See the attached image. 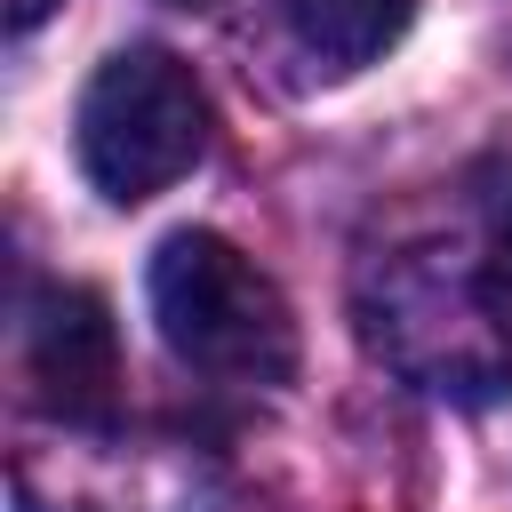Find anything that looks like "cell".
Returning a JSON list of instances; mask_svg holds the SVG:
<instances>
[{
  "label": "cell",
  "instance_id": "6",
  "mask_svg": "<svg viewBox=\"0 0 512 512\" xmlns=\"http://www.w3.org/2000/svg\"><path fill=\"white\" fill-rule=\"evenodd\" d=\"M408 16H416V0H280V24L296 40V56L328 80L376 64L408 32Z\"/></svg>",
  "mask_w": 512,
  "mask_h": 512
},
{
  "label": "cell",
  "instance_id": "8",
  "mask_svg": "<svg viewBox=\"0 0 512 512\" xmlns=\"http://www.w3.org/2000/svg\"><path fill=\"white\" fill-rule=\"evenodd\" d=\"M176 8H192V0H176Z\"/></svg>",
  "mask_w": 512,
  "mask_h": 512
},
{
  "label": "cell",
  "instance_id": "4",
  "mask_svg": "<svg viewBox=\"0 0 512 512\" xmlns=\"http://www.w3.org/2000/svg\"><path fill=\"white\" fill-rule=\"evenodd\" d=\"M24 512H208L216 472L176 440H128L104 424H64L16 456Z\"/></svg>",
  "mask_w": 512,
  "mask_h": 512
},
{
  "label": "cell",
  "instance_id": "3",
  "mask_svg": "<svg viewBox=\"0 0 512 512\" xmlns=\"http://www.w3.org/2000/svg\"><path fill=\"white\" fill-rule=\"evenodd\" d=\"M72 144H80L88 184L104 200L136 208V200L168 192L208 152V96H200V80H192L184 56H168V48H120L80 88Z\"/></svg>",
  "mask_w": 512,
  "mask_h": 512
},
{
  "label": "cell",
  "instance_id": "5",
  "mask_svg": "<svg viewBox=\"0 0 512 512\" xmlns=\"http://www.w3.org/2000/svg\"><path fill=\"white\" fill-rule=\"evenodd\" d=\"M24 376L64 424H104L120 384V336L96 288H40L24 304Z\"/></svg>",
  "mask_w": 512,
  "mask_h": 512
},
{
  "label": "cell",
  "instance_id": "1",
  "mask_svg": "<svg viewBox=\"0 0 512 512\" xmlns=\"http://www.w3.org/2000/svg\"><path fill=\"white\" fill-rule=\"evenodd\" d=\"M360 336L384 368L440 400L512 392V224L400 240L360 280Z\"/></svg>",
  "mask_w": 512,
  "mask_h": 512
},
{
  "label": "cell",
  "instance_id": "7",
  "mask_svg": "<svg viewBox=\"0 0 512 512\" xmlns=\"http://www.w3.org/2000/svg\"><path fill=\"white\" fill-rule=\"evenodd\" d=\"M48 8H56V0H8V32H32Z\"/></svg>",
  "mask_w": 512,
  "mask_h": 512
},
{
  "label": "cell",
  "instance_id": "2",
  "mask_svg": "<svg viewBox=\"0 0 512 512\" xmlns=\"http://www.w3.org/2000/svg\"><path fill=\"white\" fill-rule=\"evenodd\" d=\"M144 288H152L160 344L184 368L216 384H288L296 312L272 288V272H256V256H240L224 232H168Z\"/></svg>",
  "mask_w": 512,
  "mask_h": 512
}]
</instances>
